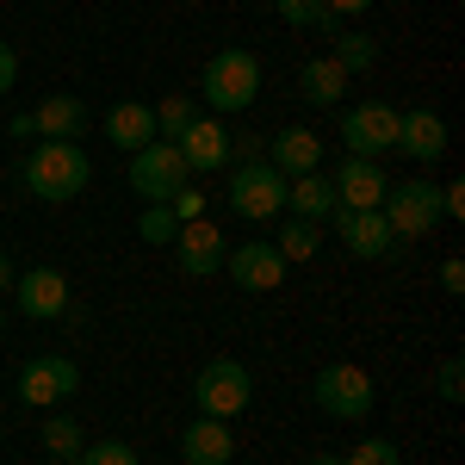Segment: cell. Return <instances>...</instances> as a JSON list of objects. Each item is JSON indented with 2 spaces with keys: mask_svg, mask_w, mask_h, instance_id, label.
<instances>
[{
  "mask_svg": "<svg viewBox=\"0 0 465 465\" xmlns=\"http://www.w3.org/2000/svg\"><path fill=\"white\" fill-rule=\"evenodd\" d=\"M223 199H230V212L249 217V223H273V217L286 212V174L273 162H242V168H230Z\"/></svg>",
  "mask_w": 465,
  "mask_h": 465,
  "instance_id": "cell-5",
  "label": "cell"
},
{
  "mask_svg": "<svg viewBox=\"0 0 465 465\" xmlns=\"http://www.w3.org/2000/svg\"><path fill=\"white\" fill-rule=\"evenodd\" d=\"M298 94L311 100V106H341L348 100V74L335 56H311L304 69H298Z\"/></svg>",
  "mask_w": 465,
  "mask_h": 465,
  "instance_id": "cell-21",
  "label": "cell"
},
{
  "mask_svg": "<svg viewBox=\"0 0 465 465\" xmlns=\"http://www.w3.org/2000/svg\"><path fill=\"white\" fill-rule=\"evenodd\" d=\"M13 81H19V50L0 37V94H13Z\"/></svg>",
  "mask_w": 465,
  "mask_h": 465,
  "instance_id": "cell-34",
  "label": "cell"
},
{
  "mask_svg": "<svg viewBox=\"0 0 465 465\" xmlns=\"http://www.w3.org/2000/svg\"><path fill=\"white\" fill-rule=\"evenodd\" d=\"M341 465H403V460H397V447L385 440V434H366V440H360Z\"/></svg>",
  "mask_w": 465,
  "mask_h": 465,
  "instance_id": "cell-30",
  "label": "cell"
},
{
  "mask_svg": "<svg viewBox=\"0 0 465 465\" xmlns=\"http://www.w3.org/2000/svg\"><path fill=\"white\" fill-rule=\"evenodd\" d=\"M335 230H341V249L360 254V261H385L397 249L385 212H335Z\"/></svg>",
  "mask_w": 465,
  "mask_h": 465,
  "instance_id": "cell-13",
  "label": "cell"
},
{
  "mask_svg": "<svg viewBox=\"0 0 465 465\" xmlns=\"http://www.w3.org/2000/svg\"><path fill=\"white\" fill-rule=\"evenodd\" d=\"M13 286V261H6V254H0V292Z\"/></svg>",
  "mask_w": 465,
  "mask_h": 465,
  "instance_id": "cell-37",
  "label": "cell"
},
{
  "mask_svg": "<svg viewBox=\"0 0 465 465\" xmlns=\"http://www.w3.org/2000/svg\"><path fill=\"white\" fill-rule=\"evenodd\" d=\"M223 267H230V280L242 292H280L286 286V254L273 249V242H242V249H230L223 254Z\"/></svg>",
  "mask_w": 465,
  "mask_h": 465,
  "instance_id": "cell-11",
  "label": "cell"
},
{
  "mask_svg": "<svg viewBox=\"0 0 465 465\" xmlns=\"http://www.w3.org/2000/svg\"><path fill=\"white\" fill-rule=\"evenodd\" d=\"M273 249L286 254V267L292 261H311L322 249V223H311V217H280V242Z\"/></svg>",
  "mask_w": 465,
  "mask_h": 465,
  "instance_id": "cell-23",
  "label": "cell"
},
{
  "mask_svg": "<svg viewBox=\"0 0 465 465\" xmlns=\"http://www.w3.org/2000/svg\"><path fill=\"white\" fill-rule=\"evenodd\" d=\"M193 118H199L193 100H180V94H174V100H162V106H155V137H162V143H180Z\"/></svg>",
  "mask_w": 465,
  "mask_h": 465,
  "instance_id": "cell-27",
  "label": "cell"
},
{
  "mask_svg": "<svg viewBox=\"0 0 465 465\" xmlns=\"http://www.w3.org/2000/svg\"><path fill=\"white\" fill-rule=\"evenodd\" d=\"M137 236H143L149 249H168L180 236V217L168 212V205H143V217H137Z\"/></svg>",
  "mask_w": 465,
  "mask_h": 465,
  "instance_id": "cell-28",
  "label": "cell"
},
{
  "mask_svg": "<svg viewBox=\"0 0 465 465\" xmlns=\"http://www.w3.org/2000/svg\"><path fill=\"white\" fill-rule=\"evenodd\" d=\"M311 403H317L322 416H335V422H366L372 416V372L354 366V360H335V366L317 372Z\"/></svg>",
  "mask_w": 465,
  "mask_h": 465,
  "instance_id": "cell-4",
  "label": "cell"
},
{
  "mask_svg": "<svg viewBox=\"0 0 465 465\" xmlns=\"http://www.w3.org/2000/svg\"><path fill=\"white\" fill-rule=\"evenodd\" d=\"M434 397H440V403H460L465 397V366L460 360H440V366H434Z\"/></svg>",
  "mask_w": 465,
  "mask_h": 465,
  "instance_id": "cell-31",
  "label": "cell"
},
{
  "mask_svg": "<svg viewBox=\"0 0 465 465\" xmlns=\"http://www.w3.org/2000/svg\"><path fill=\"white\" fill-rule=\"evenodd\" d=\"M180 460L186 465H230L236 460V434H230V422H217V416L186 422V429H180Z\"/></svg>",
  "mask_w": 465,
  "mask_h": 465,
  "instance_id": "cell-16",
  "label": "cell"
},
{
  "mask_svg": "<svg viewBox=\"0 0 465 465\" xmlns=\"http://www.w3.org/2000/svg\"><path fill=\"white\" fill-rule=\"evenodd\" d=\"M32 118V137H56V143H74L81 137V124H87V106L74 100V94H50V100H37Z\"/></svg>",
  "mask_w": 465,
  "mask_h": 465,
  "instance_id": "cell-20",
  "label": "cell"
},
{
  "mask_svg": "<svg viewBox=\"0 0 465 465\" xmlns=\"http://www.w3.org/2000/svg\"><path fill=\"white\" fill-rule=\"evenodd\" d=\"M199 100L212 112H249L261 100V63L249 50H217L199 74Z\"/></svg>",
  "mask_w": 465,
  "mask_h": 465,
  "instance_id": "cell-2",
  "label": "cell"
},
{
  "mask_svg": "<svg viewBox=\"0 0 465 465\" xmlns=\"http://www.w3.org/2000/svg\"><path fill=\"white\" fill-rule=\"evenodd\" d=\"M254 397V379L242 360H205L199 366V379H193V403H199V416H217V422H236L242 410H249Z\"/></svg>",
  "mask_w": 465,
  "mask_h": 465,
  "instance_id": "cell-3",
  "label": "cell"
},
{
  "mask_svg": "<svg viewBox=\"0 0 465 465\" xmlns=\"http://www.w3.org/2000/svg\"><path fill=\"white\" fill-rule=\"evenodd\" d=\"M168 212H174L180 223H193V217H205V193H193V186H186V193H174V199H168Z\"/></svg>",
  "mask_w": 465,
  "mask_h": 465,
  "instance_id": "cell-33",
  "label": "cell"
},
{
  "mask_svg": "<svg viewBox=\"0 0 465 465\" xmlns=\"http://www.w3.org/2000/svg\"><path fill=\"white\" fill-rule=\"evenodd\" d=\"M106 143L124 149V155H137L143 143H155V106H143V100H118V106L106 112Z\"/></svg>",
  "mask_w": 465,
  "mask_h": 465,
  "instance_id": "cell-19",
  "label": "cell"
},
{
  "mask_svg": "<svg viewBox=\"0 0 465 465\" xmlns=\"http://www.w3.org/2000/svg\"><path fill=\"white\" fill-rule=\"evenodd\" d=\"M335 63H341V74H366L379 69V37L366 32H335V50H329Z\"/></svg>",
  "mask_w": 465,
  "mask_h": 465,
  "instance_id": "cell-24",
  "label": "cell"
},
{
  "mask_svg": "<svg viewBox=\"0 0 465 465\" xmlns=\"http://www.w3.org/2000/svg\"><path fill=\"white\" fill-rule=\"evenodd\" d=\"M379 212H385L397 242H416V236L440 230V186H429V180H391Z\"/></svg>",
  "mask_w": 465,
  "mask_h": 465,
  "instance_id": "cell-6",
  "label": "cell"
},
{
  "mask_svg": "<svg viewBox=\"0 0 465 465\" xmlns=\"http://www.w3.org/2000/svg\"><path fill=\"white\" fill-rule=\"evenodd\" d=\"M280 19H286V25H298V32H329V37L341 32V19H335L322 0H280Z\"/></svg>",
  "mask_w": 465,
  "mask_h": 465,
  "instance_id": "cell-25",
  "label": "cell"
},
{
  "mask_svg": "<svg viewBox=\"0 0 465 465\" xmlns=\"http://www.w3.org/2000/svg\"><path fill=\"white\" fill-rule=\"evenodd\" d=\"M267 162H273V168H280L286 180L317 174V162H322V137H317V131H304V124H286V131H273V143H267Z\"/></svg>",
  "mask_w": 465,
  "mask_h": 465,
  "instance_id": "cell-18",
  "label": "cell"
},
{
  "mask_svg": "<svg viewBox=\"0 0 465 465\" xmlns=\"http://www.w3.org/2000/svg\"><path fill=\"white\" fill-rule=\"evenodd\" d=\"M311 465H341V460H335V453H317V460H311Z\"/></svg>",
  "mask_w": 465,
  "mask_h": 465,
  "instance_id": "cell-38",
  "label": "cell"
},
{
  "mask_svg": "<svg viewBox=\"0 0 465 465\" xmlns=\"http://www.w3.org/2000/svg\"><path fill=\"white\" fill-rule=\"evenodd\" d=\"M341 143H348V155H366V162L391 155L397 149V106H385V100L348 106L341 112Z\"/></svg>",
  "mask_w": 465,
  "mask_h": 465,
  "instance_id": "cell-7",
  "label": "cell"
},
{
  "mask_svg": "<svg viewBox=\"0 0 465 465\" xmlns=\"http://www.w3.org/2000/svg\"><path fill=\"white\" fill-rule=\"evenodd\" d=\"M44 465H69V460H44Z\"/></svg>",
  "mask_w": 465,
  "mask_h": 465,
  "instance_id": "cell-39",
  "label": "cell"
},
{
  "mask_svg": "<svg viewBox=\"0 0 465 465\" xmlns=\"http://www.w3.org/2000/svg\"><path fill=\"white\" fill-rule=\"evenodd\" d=\"M44 447H50V460H81V447H87V440H81V422H74V416H50V422H44Z\"/></svg>",
  "mask_w": 465,
  "mask_h": 465,
  "instance_id": "cell-26",
  "label": "cell"
},
{
  "mask_svg": "<svg viewBox=\"0 0 465 465\" xmlns=\"http://www.w3.org/2000/svg\"><path fill=\"white\" fill-rule=\"evenodd\" d=\"M180 249V273H193V280H212V273H223V236H217V223H205V217H193V223H180L174 236Z\"/></svg>",
  "mask_w": 465,
  "mask_h": 465,
  "instance_id": "cell-12",
  "label": "cell"
},
{
  "mask_svg": "<svg viewBox=\"0 0 465 465\" xmlns=\"http://www.w3.org/2000/svg\"><path fill=\"white\" fill-rule=\"evenodd\" d=\"M465 217V180H447L440 186V223H460Z\"/></svg>",
  "mask_w": 465,
  "mask_h": 465,
  "instance_id": "cell-32",
  "label": "cell"
},
{
  "mask_svg": "<svg viewBox=\"0 0 465 465\" xmlns=\"http://www.w3.org/2000/svg\"><path fill=\"white\" fill-rule=\"evenodd\" d=\"M13 304H19L25 317H63V311H69V280H63L56 267H32V273L13 280Z\"/></svg>",
  "mask_w": 465,
  "mask_h": 465,
  "instance_id": "cell-14",
  "label": "cell"
},
{
  "mask_svg": "<svg viewBox=\"0 0 465 465\" xmlns=\"http://www.w3.org/2000/svg\"><path fill=\"white\" fill-rule=\"evenodd\" d=\"M335 205L341 212H379L385 205V193H391V180H385V168L379 162H366V155H348L341 168H335Z\"/></svg>",
  "mask_w": 465,
  "mask_h": 465,
  "instance_id": "cell-10",
  "label": "cell"
},
{
  "mask_svg": "<svg viewBox=\"0 0 465 465\" xmlns=\"http://www.w3.org/2000/svg\"><path fill=\"white\" fill-rule=\"evenodd\" d=\"M440 286L453 292V298L465 292V261H460V254H447V261H440Z\"/></svg>",
  "mask_w": 465,
  "mask_h": 465,
  "instance_id": "cell-35",
  "label": "cell"
},
{
  "mask_svg": "<svg viewBox=\"0 0 465 465\" xmlns=\"http://www.w3.org/2000/svg\"><path fill=\"white\" fill-rule=\"evenodd\" d=\"M19 180H25V193L44 199V205H69V199L87 193L94 162H87V149H81V143H56V137H44V143H32Z\"/></svg>",
  "mask_w": 465,
  "mask_h": 465,
  "instance_id": "cell-1",
  "label": "cell"
},
{
  "mask_svg": "<svg viewBox=\"0 0 465 465\" xmlns=\"http://www.w3.org/2000/svg\"><path fill=\"white\" fill-rule=\"evenodd\" d=\"M397 149L410 155V162H440L447 155V124H440V112H397Z\"/></svg>",
  "mask_w": 465,
  "mask_h": 465,
  "instance_id": "cell-17",
  "label": "cell"
},
{
  "mask_svg": "<svg viewBox=\"0 0 465 465\" xmlns=\"http://www.w3.org/2000/svg\"><path fill=\"white\" fill-rule=\"evenodd\" d=\"M286 212L292 217H311V223H329L341 205H335V186H329L322 174H298L286 186Z\"/></svg>",
  "mask_w": 465,
  "mask_h": 465,
  "instance_id": "cell-22",
  "label": "cell"
},
{
  "mask_svg": "<svg viewBox=\"0 0 465 465\" xmlns=\"http://www.w3.org/2000/svg\"><path fill=\"white\" fill-rule=\"evenodd\" d=\"M174 149H180V162H186V174H217L230 162V131L217 118H193Z\"/></svg>",
  "mask_w": 465,
  "mask_h": 465,
  "instance_id": "cell-15",
  "label": "cell"
},
{
  "mask_svg": "<svg viewBox=\"0 0 465 465\" xmlns=\"http://www.w3.org/2000/svg\"><path fill=\"white\" fill-rule=\"evenodd\" d=\"M322 6H329V13H335V19H354V13H372V6H379V0H322Z\"/></svg>",
  "mask_w": 465,
  "mask_h": 465,
  "instance_id": "cell-36",
  "label": "cell"
},
{
  "mask_svg": "<svg viewBox=\"0 0 465 465\" xmlns=\"http://www.w3.org/2000/svg\"><path fill=\"white\" fill-rule=\"evenodd\" d=\"M74 465H137V453H131L124 440H87Z\"/></svg>",
  "mask_w": 465,
  "mask_h": 465,
  "instance_id": "cell-29",
  "label": "cell"
},
{
  "mask_svg": "<svg viewBox=\"0 0 465 465\" xmlns=\"http://www.w3.org/2000/svg\"><path fill=\"white\" fill-rule=\"evenodd\" d=\"M131 186H137V199L143 205H168L180 186H186V162H180L174 143H143L137 155H131Z\"/></svg>",
  "mask_w": 465,
  "mask_h": 465,
  "instance_id": "cell-8",
  "label": "cell"
},
{
  "mask_svg": "<svg viewBox=\"0 0 465 465\" xmlns=\"http://www.w3.org/2000/svg\"><path fill=\"white\" fill-rule=\"evenodd\" d=\"M74 391H81V366L69 354H37L19 366V403L25 410H50V403H63Z\"/></svg>",
  "mask_w": 465,
  "mask_h": 465,
  "instance_id": "cell-9",
  "label": "cell"
},
{
  "mask_svg": "<svg viewBox=\"0 0 465 465\" xmlns=\"http://www.w3.org/2000/svg\"><path fill=\"white\" fill-rule=\"evenodd\" d=\"M0 329H6V311H0Z\"/></svg>",
  "mask_w": 465,
  "mask_h": 465,
  "instance_id": "cell-40",
  "label": "cell"
}]
</instances>
